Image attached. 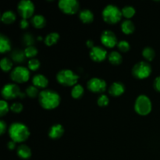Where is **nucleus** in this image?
Returning <instances> with one entry per match:
<instances>
[{
	"label": "nucleus",
	"instance_id": "aec40b11",
	"mask_svg": "<svg viewBox=\"0 0 160 160\" xmlns=\"http://www.w3.org/2000/svg\"><path fill=\"white\" fill-rule=\"evenodd\" d=\"M11 50V42L8 37L4 34H0V52L6 53Z\"/></svg>",
	"mask_w": 160,
	"mask_h": 160
},
{
	"label": "nucleus",
	"instance_id": "72a5a7b5",
	"mask_svg": "<svg viewBox=\"0 0 160 160\" xmlns=\"http://www.w3.org/2000/svg\"><path fill=\"white\" fill-rule=\"evenodd\" d=\"M9 109H10V106H9L7 102L5 100H1L0 101V116L4 117L8 113Z\"/></svg>",
	"mask_w": 160,
	"mask_h": 160
},
{
	"label": "nucleus",
	"instance_id": "ea45409f",
	"mask_svg": "<svg viewBox=\"0 0 160 160\" xmlns=\"http://www.w3.org/2000/svg\"><path fill=\"white\" fill-rule=\"evenodd\" d=\"M20 27L22 29H26V28H28L29 27V23L25 19H22L20 22Z\"/></svg>",
	"mask_w": 160,
	"mask_h": 160
},
{
	"label": "nucleus",
	"instance_id": "b1692460",
	"mask_svg": "<svg viewBox=\"0 0 160 160\" xmlns=\"http://www.w3.org/2000/svg\"><path fill=\"white\" fill-rule=\"evenodd\" d=\"M121 30L123 34H131L134 33V30H135V26L131 20H125L121 24Z\"/></svg>",
	"mask_w": 160,
	"mask_h": 160
},
{
	"label": "nucleus",
	"instance_id": "7ed1b4c3",
	"mask_svg": "<svg viewBox=\"0 0 160 160\" xmlns=\"http://www.w3.org/2000/svg\"><path fill=\"white\" fill-rule=\"evenodd\" d=\"M122 11L115 5H107L102 10L103 20L108 24L113 25L121 20Z\"/></svg>",
	"mask_w": 160,
	"mask_h": 160
},
{
	"label": "nucleus",
	"instance_id": "79ce46f5",
	"mask_svg": "<svg viewBox=\"0 0 160 160\" xmlns=\"http://www.w3.org/2000/svg\"><path fill=\"white\" fill-rule=\"evenodd\" d=\"M86 45L88 46V48H90L91 49L95 46V45H94V42L92 40H88L87 42H86Z\"/></svg>",
	"mask_w": 160,
	"mask_h": 160
},
{
	"label": "nucleus",
	"instance_id": "423d86ee",
	"mask_svg": "<svg viewBox=\"0 0 160 160\" xmlns=\"http://www.w3.org/2000/svg\"><path fill=\"white\" fill-rule=\"evenodd\" d=\"M152 73V66L145 61H141L133 67L132 74L137 79H145Z\"/></svg>",
	"mask_w": 160,
	"mask_h": 160
},
{
	"label": "nucleus",
	"instance_id": "7c9ffc66",
	"mask_svg": "<svg viewBox=\"0 0 160 160\" xmlns=\"http://www.w3.org/2000/svg\"><path fill=\"white\" fill-rule=\"evenodd\" d=\"M38 51L37 48L34 46H29L27 47L24 50V53L26 55L27 58H31V59H34L36 56H37Z\"/></svg>",
	"mask_w": 160,
	"mask_h": 160
},
{
	"label": "nucleus",
	"instance_id": "f8f14e48",
	"mask_svg": "<svg viewBox=\"0 0 160 160\" xmlns=\"http://www.w3.org/2000/svg\"><path fill=\"white\" fill-rule=\"evenodd\" d=\"M100 39H101L102 44H103L104 46L109 48H113L118 44V41H117L116 34L109 30H106V31H103L101 34Z\"/></svg>",
	"mask_w": 160,
	"mask_h": 160
},
{
	"label": "nucleus",
	"instance_id": "412c9836",
	"mask_svg": "<svg viewBox=\"0 0 160 160\" xmlns=\"http://www.w3.org/2000/svg\"><path fill=\"white\" fill-rule=\"evenodd\" d=\"M31 24L33 25L34 28L41 29L46 25V20L44 16L40 15V14L35 15L31 18Z\"/></svg>",
	"mask_w": 160,
	"mask_h": 160
},
{
	"label": "nucleus",
	"instance_id": "473e14b6",
	"mask_svg": "<svg viewBox=\"0 0 160 160\" xmlns=\"http://www.w3.org/2000/svg\"><path fill=\"white\" fill-rule=\"evenodd\" d=\"M39 94L40 93L38 92V88L34 85L29 86L26 89V95L30 98H36L37 96H38Z\"/></svg>",
	"mask_w": 160,
	"mask_h": 160
},
{
	"label": "nucleus",
	"instance_id": "c756f323",
	"mask_svg": "<svg viewBox=\"0 0 160 160\" xmlns=\"http://www.w3.org/2000/svg\"><path fill=\"white\" fill-rule=\"evenodd\" d=\"M22 42H23V45H26L27 47H29L34 46V44L35 42V41H34V38L32 34H30V33H26V34H24L23 35Z\"/></svg>",
	"mask_w": 160,
	"mask_h": 160
},
{
	"label": "nucleus",
	"instance_id": "58836bf2",
	"mask_svg": "<svg viewBox=\"0 0 160 160\" xmlns=\"http://www.w3.org/2000/svg\"><path fill=\"white\" fill-rule=\"evenodd\" d=\"M6 131V123L4 121V120H1V121H0V134L2 135Z\"/></svg>",
	"mask_w": 160,
	"mask_h": 160
},
{
	"label": "nucleus",
	"instance_id": "39448f33",
	"mask_svg": "<svg viewBox=\"0 0 160 160\" xmlns=\"http://www.w3.org/2000/svg\"><path fill=\"white\" fill-rule=\"evenodd\" d=\"M152 105L150 98L145 95H141L136 98L134 110L141 116H147L151 112Z\"/></svg>",
	"mask_w": 160,
	"mask_h": 160
},
{
	"label": "nucleus",
	"instance_id": "6ab92c4d",
	"mask_svg": "<svg viewBox=\"0 0 160 160\" xmlns=\"http://www.w3.org/2000/svg\"><path fill=\"white\" fill-rule=\"evenodd\" d=\"M17 156L23 159H28L31 156V150L28 145H20L17 150Z\"/></svg>",
	"mask_w": 160,
	"mask_h": 160
},
{
	"label": "nucleus",
	"instance_id": "dca6fc26",
	"mask_svg": "<svg viewBox=\"0 0 160 160\" xmlns=\"http://www.w3.org/2000/svg\"><path fill=\"white\" fill-rule=\"evenodd\" d=\"M32 83L38 88L45 89L48 85V80L42 74H36L33 77Z\"/></svg>",
	"mask_w": 160,
	"mask_h": 160
},
{
	"label": "nucleus",
	"instance_id": "1a4fd4ad",
	"mask_svg": "<svg viewBox=\"0 0 160 160\" xmlns=\"http://www.w3.org/2000/svg\"><path fill=\"white\" fill-rule=\"evenodd\" d=\"M17 11L23 19L31 18L34 12V5L30 0H21L17 5Z\"/></svg>",
	"mask_w": 160,
	"mask_h": 160
},
{
	"label": "nucleus",
	"instance_id": "f257e3e1",
	"mask_svg": "<svg viewBox=\"0 0 160 160\" xmlns=\"http://www.w3.org/2000/svg\"><path fill=\"white\" fill-rule=\"evenodd\" d=\"M61 98L59 94L53 90L45 89L42 91L38 95V102L43 109L51 110L59 106Z\"/></svg>",
	"mask_w": 160,
	"mask_h": 160
},
{
	"label": "nucleus",
	"instance_id": "ddd939ff",
	"mask_svg": "<svg viewBox=\"0 0 160 160\" xmlns=\"http://www.w3.org/2000/svg\"><path fill=\"white\" fill-rule=\"evenodd\" d=\"M89 56L94 62H100L104 61L107 56V52L104 48L100 46H94L89 52Z\"/></svg>",
	"mask_w": 160,
	"mask_h": 160
},
{
	"label": "nucleus",
	"instance_id": "37998d69",
	"mask_svg": "<svg viewBox=\"0 0 160 160\" xmlns=\"http://www.w3.org/2000/svg\"><path fill=\"white\" fill-rule=\"evenodd\" d=\"M38 40H39V41H41V40H42V37H38Z\"/></svg>",
	"mask_w": 160,
	"mask_h": 160
},
{
	"label": "nucleus",
	"instance_id": "4c0bfd02",
	"mask_svg": "<svg viewBox=\"0 0 160 160\" xmlns=\"http://www.w3.org/2000/svg\"><path fill=\"white\" fill-rule=\"evenodd\" d=\"M153 87H154L155 90L160 92V76L157 77V78L155 79L154 83H153Z\"/></svg>",
	"mask_w": 160,
	"mask_h": 160
},
{
	"label": "nucleus",
	"instance_id": "9b49d317",
	"mask_svg": "<svg viewBox=\"0 0 160 160\" xmlns=\"http://www.w3.org/2000/svg\"><path fill=\"white\" fill-rule=\"evenodd\" d=\"M107 84L103 79L98 78H93L87 83V88L93 93H103L106 90Z\"/></svg>",
	"mask_w": 160,
	"mask_h": 160
},
{
	"label": "nucleus",
	"instance_id": "20e7f679",
	"mask_svg": "<svg viewBox=\"0 0 160 160\" xmlns=\"http://www.w3.org/2000/svg\"><path fill=\"white\" fill-rule=\"evenodd\" d=\"M56 80L58 83L64 87H73L77 84L79 76L73 70L69 69H63L58 72L56 74Z\"/></svg>",
	"mask_w": 160,
	"mask_h": 160
},
{
	"label": "nucleus",
	"instance_id": "c85d7f7f",
	"mask_svg": "<svg viewBox=\"0 0 160 160\" xmlns=\"http://www.w3.org/2000/svg\"><path fill=\"white\" fill-rule=\"evenodd\" d=\"M0 66H1L2 70L4 72H8L11 70L12 67V62L11 59H8V58L4 57L1 59L0 62Z\"/></svg>",
	"mask_w": 160,
	"mask_h": 160
},
{
	"label": "nucleus",
	"instance_id": "5701e85b",
	"mask_svg": "<svg viewBox=\"0 0 160 160\" xmlns=\"http://www.w3.org/2000/svg\"><path fill=\"white\" fill-rule=\"evenodd\" d=\"M108 59H109V62L112 65H120L123 62V57H122L121 54L119 52L112 51L109 53L108 56Z\"/></svg>",
	"mask_w": 160,
	"mask_h": 160
},
{
	"label": "nucleus",
	"instance_id": "393cba45",
	"mask_svg": "<svg viewBox=\"0 0 160 160\" xmlns=\"http://www.w3.org/2000/svg\"><path fill=\"white\" fill-rule=\"evenodd\" d=\"M59 40V34L56 32H52L45 38V44L47 46H52Z\"/></svg>",
	"mask_w": 160,
	"mask_h": 160
},
{
	"label": "nucleus",
	"instance_id": "9d476101",
	"mask_svg": "<svg viewBox=\"0 0 160 160\" xmlns=\"http://www.w3.org/2000/svg\"><path fill=\"white\" fill-rule=\"evenodd\" d=\"M58 6L59 9L67 15L75 14L80 9V4L77 0H60Z\"/></svg>",
	"mask_w": 160,
	"mask_h": 160
},
{
	"label": "nucleus",
	"instance_id": "0eeeda50",
	"mask_svg": "<svg viewBox=\"0 0 160 160\" xmlns=\"http://www.w3.org/2000/svg\"><path fill=\"white\" fill-rule=\"evenodd\" d=\"M26 94L22 93L19 86L16 84H6L2 89V96L6 100H12L18 97L23 98Z\"/></svg>",
	"mask_w": 160,
	"mask_h": 160
},
{
	"label": "nucleus",
	"instance_id": "f03ea898",
	"mask_svg": "<svg viewBox=\"0 0 160 160\" xmlns=\"http://www.w3.org/2000/svg\"><path fill=\"white\" fill-rule=\"evenodd\" d=\"M9 135L11 140L16 143H22L28 139L30 131L28 127L20 122L12 123L9 128Z\"/></svg>",
	"mask_w": 160,
	"mask_h": 160
},
{
	"label": "nucleus",
	"instance_id": "4be33fe9",
	"mask_svg": "<svg viewBox=\"0 0 160 160\" xmlns=\"http://www.w3.org/2000/svg\"><path fill=\"white\" fill-rule=\"evenodd\" d=\"M16 19H17V16H16L15 12L11 10L4 12L2 14L1 17L2 22L5 23V24H11V23H12L15 21Z\"/></svg>",
	"mask_w": 160,
	"mask_h": 160
},
{
	"label": "nucleus",
	"instance_id": "a878e982",
	"mask_svg": "<svg viewBox=\"0 0 160 160\" xmlns=\"http://www.w3.org/2000/svg\"><path fill=\"white\" fill-rule=\"evenodd\" d=\"M84 89L81 84H76L71 90V96L74 99H80L84 95Z\"/></svg>",
	"mask_w": 160,
	"mask_h": 160
},
{
	"label": "nucleus",
	"instance_id": "c9c22d12",
	"mask_svg": "<svg viewBox=\"0 0 160 160\" xmlns=\"http://www.w3.org/2000/svg\"><path fill=\"white\" fill-rule=\"evenodd\" d=\"M97 103H98V106H100V107H106V106H107L109 105V99L107 95H101L98 97Z\"/></svg>",
	"mask_w": 160,
	"mask_h": 160
},
{
	"label": "nucleus",
	"instance_id": "bb28decb",
	"mask_svg": "<svg viewBox=\"0 0 160 160\" xmlns=\"http://www.w3.org/2000/svg\"><path fill=\"white\" fill-rule=\"evenodd\" d=\"M142 56L146 60L150 62V61H152L154 59L155 56H156V52L151 47H145L142 50Z\"/></svg>",
	"mask_w": 160,
	"mask_h": 160
},
{
	"label": "nucleus",
	"instance_id": "cd10ccee",
	"mask_svg": "<svg viewBox=\"0 0 160 160\" xmlns=\"http://www.w3.org/2000/svg\"><path fill=\"white\" fill-rule=\"evenodd\" d=\"M122 11V15L123 17H124L125 18L130 19L131 17H133L135 14L136 10L133 6H126L121 9Z\"/></svg>",
	"mask_w": 160,
	"mask_h": 160
},
{
	"label": "nucleus",
	"instance_id": "a19ab883",
	"mask_svg": "<svg viewBox=\"0 0 160 160\" xmlns=\"http://www.w3.org/2000/svg\"><path fill=\"white\" fill-rule=\"evenodd\" d=\"M7 147L9 150H13L16 148V142H14L13 141H10L9 142H8Z\"/></svg>",
	"mask_w": 160,
	"mask_h": 160
},
{
	"label": "nucleus",
	"instance_id": "a211bd4d",
	"mask_svg": "<svg viewBox=\"0 0 160 160\" xmlns=\"http://www.w3.org/2000/svg\"><path fill=\"white\" fill-rule=\"evenodd\" d=\"M79 18L84 23H91L94 20V14L90 9H84L79 12Z\"/></svg>",
	"mask_w": 160,
	"mask_h": 160
},
{
	"label": "nucleus",
	"instance_id": "4468645a",
	"mask_svg": "<svg viewBox=\"0 0 160 160\" xmlns=\"http://www.w3.org/2000/svg\"><path fill=\"white\" fill-rule=\"evenodd\" d=\"M125 85L122 82L117 81L111 84L109 88V93L113 97H118L123 95L125 92Z\"/></svg>",
	"mask_w": 160,
	"mask_h": 160
},
{
	"label": "nucleus",
	"instance_id": "2eb2a0df",
	"mask_svg": "<svg viewBox=\"0 0 160 160\" xmlns=\"http://www.w3.org/2000/svg\"><path fill=\"white\" fill-rule=\"evenodd\" d=\"M63 134L64 128L62 127V125L59 124V123H56V124L52 125L48 131V137L53 140L60 138L63 135Z\"/></svg>",
	"mask_w": 160,
	"mask_h": 160
},
{
	"label": "nucleus",
	"instance_id": "f704fd0d",
	"mask_svg": "<svg viewBox=\"0 0 160 160\" xmlns=\"http://www.w3.org/2000/svg\"><path fill=\"white\" fill-rule=\"evenodd\" d=\"M117 47H118V49L120 50V52H127L130 50L131 48V46H130V44L129 42H127L125 40H122L120 41L117 44Z\"/></svg>",
	"mask_w": 160,
	"mask_h": 160
},
{
	"label": "nucleus",
	"instance_id": "6e6552de",
	"mask_svg": "<svg viewBox=\"0 0 160 160\" xmlns=\"http://www.w3.org/2000/svg\"><path fill=\"white\" fill-rule=\"evenodd\" d=\"M10 78L12 81L17 84L27 82L30 79V70L22 66H19L11 71Z\"/></svg>",
	"mask_w": 160,
	"mask_h": 160
},
{
	"label": "nucleus",
	"instance_id": "f3484780",
	"mask_svg": "<svg viewBox=\"0 0 160 160\" xmlns=\"http://www.w3.org/2000/svg\"><path fill=\"white\" fill-rule=\"evenodd\" d=\"M10 57L16 63H23L27 58L24 51H22L20 49L12 50L10 53Z\"/></svg>",
	"mask_w": 160,
	"mask_h": 160
},
{
	"label": "nucleus",
	"instance_id": "2f4dec72",
	"mask_svg": "<svg viewBox=\"0 0 160 160\" xmlns=\"http://www.w3.org/2000/svg\"><path fill=\"white\" fill-rule=\"evenodd\" d=\"M41 66V62L38 59H31L28 61V69L31 71H36L39 69Z\"/></svg>",
	"mask_w": 160,
	"mask_h": 160
},
{
	"label": "nucleus",
	"instance_id": "e433bc0d",
	"mask_svg": "<svg viewBox=\"0 0 160 160\" xmlns=\"http://www.w3.org/2000/svg\"><path fill=\"white\" fill-rule=\"evenodd\" d=\"M23 106L20 102H14L11 105L10 110L14 113H20L23 111Z\"/></svg>",
	"mask_w": 160,
	"mask_h": 160
}]
</instances>
